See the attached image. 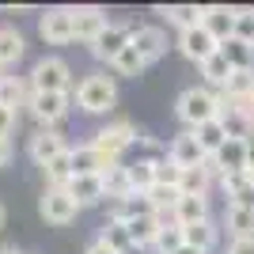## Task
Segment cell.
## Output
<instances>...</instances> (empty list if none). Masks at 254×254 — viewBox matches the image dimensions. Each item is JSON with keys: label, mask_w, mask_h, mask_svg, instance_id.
Here are the masks:
<instances>
[{"label": "cell", "mask_w": 254, "mask_h": 254, "mask_svg": "<svg viewBox=\"0 0 254 254\" xmlns=\"http://www.w3.org/2000/svg\"><path fill=\"white\" fill-rule=\"evenodd\" d=\"M201 11L205 8H197V4H171V8H163V15H167V23H175L179 34H182V31L201 27Z\"/></svg>", "instance_id": "4316f807"}, {"label": "cell", "mask_w": 254, "mask_h": 254, "mask_svg": "<svg viewBox=\"0 0 254 254\" xmlns=\"http://www.w3.org/2000/svg\"><path fill=\"white\" fill-rule=\"evenodd\" d=\"M99 243L110 247L114 254H133L137 247H133V235H129V228L122 220H106L103 232H99Z\"/></svg>", "instance_id": "d6986e66"}, {"label": "cell", "mask_w": 254, "mask_h": 254, "mask_svg": "<svg viewBox=\"0 0 254 254\" xmlns=\"http://www.w3.org/2000/svg\"><path fill=\"white\" fill-rule=\"evenodd\" d=\"M228 254H254V235H247V239H232Z\"/></svg>", "instance_id": "ab89813d"}, {"label": "cell", "mask_w": 254, "mask_h": 254, "mask_svg": "<svg viewBox=\"0 0 254 254\" xmlns=\"http://www.w3.org/2000/svg\"><path fill=\"white\" fill-rule=\"evenodd\" d=\"M114 103H118V84L103 72L84 76L80 87H76V106H80L84 114H106Z\"/></svg>", "instance_id": "7a4b0ae2"}, {"label": "cell", "mask_w": 254, "mask_h": 254, "mask_svg": "<svg viewBox=\"0 0 254 254\" xmlns=\"http://www.w3.org/2000/svg\"><path fill=\"white\" fill-rule=\"evenodd\" d=\"M38 34H42L50 46L76 42V19H72V8H46V11H42V19H38Z\"/></svg>", "instance_id": "8992f818"}, {"label": "cell", "mask_w": 254, "mask_h": 254, "mask_svg": "<svg viewBox=\"0 0 254 254\" xmlns=\"http://www.w3.org/2000/svg\"><path fill=\"white\" fill-rule=\"evenodd\" d=\"M103 186H106V197H114V201H122V197H129L133 193V182H129V167H110L103 171Z\"/></svg>", "instance_id": "4dcf8cb0"}, {"label": "cell", "mask_w": 254, "mask_h": 254, "mask_svg": "<svg viewBox=\"0 0 254 254\" xmlns=\"http://www.w3.org/2000/svg\"><path fill=\"white\" fill-rule=\"evenodd\" d=\"M68 84H72V72L61 57H42L31 68V91H68Z\"/></svg>", "instance_id": "5b68a950"}, {"label": "cell", "mask_w": 254, "mask_h": 254, "mask_svg": "<svg viewBox=\"0 0 254 254\" xmlns=\"http://www.w3.org/2000/svg\"><path fill=\"white\" fill-rule=\"evenodd\" d=\"M224 224H228L232 239H247V235H254V209L228 205V212H224Z\"/></svg>", "instance_id": "f1b7e54d"}, {"label": "cell", "mask_w": 254, "mask_h": 254, "mask_svg": "<svg viewBox=\"0 0 254 254\" xmlns=\"http://www.w3.org/2000/svg\"><path fill=\"white\" fill-rule=\"evenodd\" d=\"M193 137H197V144L205 148V156H209V159L216 156L224 144H228V133H224L220 118H216V122H205V126H197V129H193Z\"/></svg>", "instance_id": "7402d4cb"}, {"label": "cell", "mask_w": 254, "mask_h": 254, "mask_svg": "<svg viewBox=\"0 0 254 254\" xmlns=\"http://www.w3.org/2000/svg\"><path fill=\"white\" fill-rule=\"evenodd\" d=\"M182 235H186V247H193V251H201V254H209L216 247V224L212 220L190 224V228H182Z\"/></svg>", "instance_id": "83f0119b"}, {"label": "cell", "mask_w": 254, "mask_h": 254, "mask_svg": "<svg viewBox=\"0 0 254 254\" xmlns=\"http://www.w3.org/2000/svg\"><path fill=\"white\" fill-rule=\"evenodd\" d=\"M201 27L216 38V42H228V38H235V8H224V4H209V8L201 11Z\"/></svg>", "instance_id": "4fadbf2b"}, {"label": "cell", "mask_w": 254, "mask_h": 254, "mask_svg": "<svg viewBox=\"0 0 254 254\" xmlns=\"http://www.w3.org/2000/svg\"><path fill=\"white\" fill-rule=\"evenodd\" d=\"M175 216H179L182 228L205 224V220H209V197H182V201L175 205Z\"/></svg>", "instance_id": "603a6c76"}, {"label": "cell", "mask_w": 254, "mask_h": 254, "mask_svg": "<svg viewBox=\"0 0 254 254\" xmlns=\"http://www.w3.org/2000/svg\"><path fill=\"white\" fill-rule=\"evenodd\" d=\"M140 216H156V205H152L148 193H129V197H122V201H114V209H110V220H140Z\"/></svg>", "instance_id": "ac0fdd59"}, {"label": "cell", "mask_w": 254, "mask_h": 254, "mask_svg": "<svg viewBox=\"0 0 254 254\" xmlns=\"http://www.w3.org/2000/svg\"><path fill=\"white\" fill-rule=\"evenodd\" d=\"M167 159H171V163H179L182 171H186V167H205V163H209L205 148L197 144V137H193V129H190V133H179V137L171 140Z\"/></svg>", "instance_id": "9c48e42d"}, {"label": "cell", "mask_w": 254, "mask_h": 254, "mask_svg": "<svg viewBox=\"0 0 254 254\" xmlns=\"http://www.w3.org/2000/svg\"><path fill=\"white\" fill-rule=\"evenodd\" d=\"M129 235H133V247H156V235H159V220L156 216H140V220H129L126 224Z\"/></svg>", "instance_id": "d6a6232c"}, {"label": "cell", "mask_w": 254, "mask_h": 254, "mask_svg": "<svg viewBox=\"0 0 254 254\" xmlns=\"http://www.w3.org/2000/svg\"><path fill=\"white\" fill-rule=\"evenodd\" d=\"M38 212H42V220L53 224V228H64V224L76 220V212H80V205L68 197V190H61V186H46L42 201H38Z\"/></svg>", "instance_id": "277c9868"}, {"label": "cell", "mask_w": 254, "mask_h": 254, "mask_svg": "<svg viewBox=\"0 0 254 254\" xmlns=\"http://www.w3.org/2000/svg\"><path fill=\"white\" fill-rule=\"evenodd\" d=\"M84 254H114V251H110V247H103V243H99V239H95V243L87 247V251H84Z\"/></svg>", "instance_id": "7bdbcfd3"}, {"label": "cell", "mask_w": 254, "mask_h": 254, "mask_svg": "<svg viewBox=\"0 0 254 254\" xmlns=\"http://www.w3.org/2000/svg\"><path fill=\"white\" fill-rule=\"evenodd\" d=\"M235 38L254 46V8H235Z\"/></svg>", "instance_id": "8d00e7d4"}, {"label": "cell", "mask_w": 254, "mask_h": 254, "mask_svg": "<svg viewBox=\"0 0 254 254\" xmlns=\"http://www.w3.org/2000/svg\"><path fill=\"white\" fill-rule=\"evenodd\" d=\"M126 46H133V27H129V23H110V27L95 38L91 53H95L99 61H110V64H114V57L126 50Z\"/></svg>", "instance_id": "ba28073f"}, {"label": "cell", "mask_w": 254, "mask_h": 254, "mask_svg": "<svg viewBox=\"0 0 254 254\" xmlns=\"http://www.w3.org/2000/svg\"><path fill=\"white\" fill-rule=\"evenodd\" d=\"M175 254H201V251H193V247H182V251H175Z\"/></svg>", "instance_id": "f6af8a7d"}, {"label": "cell", "mask_w": 254, "mask_h": 254, "mask_svg": "<svg viewBox=\"0 0 254 254\" xmlns=\"http://www.w3.org/2000/svg\"><path fill=\"white\" fill-rule=\"evenodd\" d=\"M133 50L152 64L167 53V34L159 31V27H133Z\"/></svg>", "instance_id": "9a60e30c"}, {"label": "cell", "mask_w": 254, "mask_h": 254, "mask_svg": "<svg viewBox=\"0 0 254 254\" xmlns=\"http://www.w3.org/2000/svg\"><path fill=\"white\" fill-rule=\"evenodd\" d=\"M8 159H11V140L0 137V167H8Z\"/></svg>", "instance_id": "b9f144b4"}, {"label": "cell", "mask_w": 254, "mask_h": 254, "mask_svg": "<svg viewBox=\"0 0 254 254\" xmlns=\"http://www.w3.org/2000/svg\"><path fill=\"white\" fill-rule=\"evenodd\" d=\"M27 103H31V91L19 76H0V106L15 110V106H27Z\"/></svg>", "instance_id": "d4e9b609"}, {"label": "cell", "mask_w": 254, "mask_h": 254, "mask_svg": "<svg viewBox=\"0 0 254 254\" xmlns=\"http://www.w3.org/2000/svg\"><path fill=\"white\" fill-rule=\"evenodd\" d=\"M144 68H148V61H144L133 46H126V50L114 57V72H118V76H140Z\"/></svg>", "instance_id": "836d02e7"}, {"label": "cell", "mask_w": 254, "mask_h": 254, "mask_svg": "<svg viewBox=\"0 0 254 254\" xmlns=\"http://www.w3.org/2000/svg\"><path fill=\"white\" fill-rule=\"evenodd\" d=\"M243 106H247V110H251V118H254V95H251V99H247V103H243Z\"/></svg>", "instance_id": "bcb514c9"}, {"label": "cell", "mask_w": 254, "mask_h": 254, "mask_svg": "<svg viewBox=\"0 0 254 254\" xmlns=\"http://www.w3.org/2000/svg\"><path fill=\"white\" fill-rule=\"evenodd\" d=\"M232 72H235V68L228 64V57H224L220 50H216V53L209 57V61L201 64V76H205V84H209V87H224Z\"/></svg>", "instance_id": "1f68e13d"}, {"label": "cell", "mask_w": 254, "mask_h": 254, "mask_svg": "<svg viewBox=\"0 0 254 254\" xmlns=\"http://www.w3.org/2000/svg\"><path fill=\"white\" fill-rule=\"evenodd\" d=\"M220 53L228 57V64H232L235 72H254V46H251V42L228 38V42L220 46Z\"/></svg>", "instance_id": "ffe728a7"}, {"label": "cell", "mask_w": 254, "mask_h": 254, "mask_svg": "<svg viewBox=\"0 0 254 254\" xmlns=\"http://www.w3.org/2000/svg\"><path fill=\"white\" fill-rule=\"evenodd\" d=\"M182 247H186L182 228H159V235H156V251L159 254H175V251H182Z\"/></svg>", "instance_id": "e575fe53"}, {"label": "cell", "mask_w": 254, "mask_h": 254, "mask_svg": "<svg viewBox=\"0 0 254 254\" xmlns=\"http://www.w3.org/2000/svg\"><path fill=\"white\" fill-rule=\"evenodd\" d=\"M68 197H72L80 209H87V205H99L106 197V186H103V175H76L68 186Z\"/></svg>", "instance_id": "5bb4252c"}, {"label": "cell", "mask_w": 254, "mask_h": 254, "mask_svg": "<svg viewBox=\"0 0 254 254\" xmlns=\"http://www.w3.org/2000/svg\"><path fill=\"white\" fill-rule=\"evenodd\" d=\"M72 19H76V42H87V46H95V38L110 27L106 11L95 8V4H87V8H72Z\"/></svg>", "instance_id": "8fae6325"}, {"label": "cell", "mask_w": 254, "mask_h": 254, "mask_svg": "<svg viewBox=\"0 0 254 254\" xmlns=\"http://www.w3.org/2000/svg\"><path fill=\"white\" fill-rule=\"evenodd\" d=\"M209 171L216 175H235V171H247V144L243 140H228L216 156L209 159Z\"/></svg>", "instance_id": "e0dca14e"}, {"label": "cell", "mask_w": 254, "mask_h": 254, "mask_svg": "<svg viewBox=\"0 0 254 254\" xmlns=\"http://www.w3.org/2000/svg\"><path fill=\"white\" fill-rule=\"evenodd\" d=\"M179 50H182V57H190V61L205 64L212 53L220 50V42H216L205 27H193V31H182V34H179Z\"/></svg>", "instance_id": "30bf717a"}, {"label": "cell", "mask_w": 254, "mask_h": 254, "mask_svg": "<svg viewBox=\"0 0 254 254\" xmlns=\"http://www.w3.org/2000/svg\"><path fill=\"white\" fill-rule=\"evenodd\" d=\"M64 137L61 133H53V129H42V133H34L31 137V159L38 163V167H46V163H53L57 156H64Z\"/></svg>", "instance_id": "2e32d148"}, {"label": "cell", "mask_w": 254, "mask_h": 254, "mask_svg": "<svg viewBox=\"0 0 254 254\" xmlns=\"http://www.w3.org/2000/svg\"><path fill=\"white\" fill-rule=\"evenodd\" d=\"M220 95L228 99V103L243 106L247 99L254 95V72H232V76H228V84L220 87Z\"/></svg>", "instance_id": "44dd1931"}, {"label": "cell", "mask_w": 254, "mask_h": 254, "mask_svg": "<svg viewBox=\"0 0 254 254\" xmlns=\"http://www.w3.org/2000/svg\"><path fill=\"white\" fill-rule=\"evenodd\" d=\"M156 163H159V159H137V163H129L133 193H152V190H156Z\"/></svg>", "instance_id": "cb8c5ba5"}, {"label": "cell", "mask_w": 254, "mask_h": 254, "mask_svg": "<svg viewBox=\"0 0 254 254\" xmlns=\"http://www.w3.org/2000/svg\"><path fill=\"white\" fill-rule=\"evenodd\" d=\"M68 159H72V171H76V175H103V171L118 167V159H110L106 152H99L95 144L68 148Z\"/></svg>", "instance_id": "7c38bea8"}, {"label": "cell", "mask_w": 254, "mask_h": 254, "mask_svg": "<svg viewBox=\"0 0 254 254\" xmlns=\"http://www.w3.org/2000/svg\"><path fill=\"white\" fill-rule=\"evenodd\" d=\"M137 140H140L137 126L122 118V122H110V126H103V129H99L91 144H95L99 152H106V156H110V159H122V152H126V148H133Z\"/></svg>", "instance_id": "3957f363"}, {"label": "cell", "mask_w": 254, "mask_h": 254, "mask_svg": "<svg viewBox=\"0 0 254 254\" xmlns=\"http://www.w3.org/2000/svg\"><path fill=\"white\" fill-rule=\"evenodd\" d=\"M220 103L224 99L216 95L212 87H186L179 95V103H175V110H179V118L190 129H197V126H205V122H216V118H220Z\"/></svg>", "instance_id": "6da1fadb"}, {"label": "cell", "mask_w": 254, "mask_h": 254, "mask_svg": "<svg viewBox=\"0 0 254 254\" xmlns=\"http://www.w3.org/2000/svg\"><path fill=\"white\" fill-rule=\"evenodd\" d=\"M0 254H23V251H15V247H0Z\"/></svg>", "instance_id": "ee69618b"}, {"label": "cell", "mask_w": 254, "mask_h": 254, "mask_svg": "<svg viewBox=\"0 0 254 254\" xmlns=\"http://www.w3.org/2000/svg\"><path fill=\"white\" fill-rule=\"evenodd\" d=\"M179 182H182V167L163 156L156 163V186H171V190H179Z\"/></svg>", "instance_id": "d590c367"}, {"label": "cell", "mask_w": 254, "mask_h": 254, "mask_svg": "<svg viewBox=\"0 0 254 254\" xmlns=\"http://www.w3.org/2000/svg\"><path fill=\"white\" fill-rule=\"evenodd\" d=\"M27 53V42H23V34L15 27H0V68L4 64H15Z\"/></svg>", "instance_id": "484cf974"}, {"label": "cell", "mask_w": 254, "mask_h": 254, "mask_svg": "<svg viewBox=\"0 0 254 254\" xmlns=\"http://www.w3.org/2000/svg\"><path fill=\"white\" fill-rule=\"evenodd\" d=\"M220 186L228 197H235V193H243L247 186H251V175L247 171H235V175H220Z\"/></svg>", "instance_id": "74e56055"}, {"label": "cell", "mask_w": 254, "mask_h": 254, "mask_svg": "<svg viewBox=\"0 0 254 254\" xmlns=\"http://www.w3.org/2000/svg\"><path fill=\"white\" fill-rule=\"evenodd\" d=\"M243 144H247V175H254V129L243 137Z\"/></svg>", "instance_id": "60d3db41"}, {"label": "cell", "mask_w": 254, "mask_h": 254, "mask_svg": "<svg viewBox=\"0 0 254 254\" xmlns=\"http://www.w3.org/2000/svg\"><path fill=\"white\" fill-rule=\"evenodd\" d=\"M0 228H4V205H0Z\"/></svg>", "instance_id": "7dc6e473"}, {"label": "cell", "mask_w": 254, "mask_h": 254, "mask_svg": "<svg viewBox=\"0 0 254 254\" xmlns=\"http://www.w3.org/2000/svg\"><path fill=\"white\" fill-rule=\"evenodd\" d=\"M27 106H31V114L38 118L46 129H53L64 114H68L72 95H68V91H31V103Z\"/></svg>", "instance_id": "52a82bcc"}, {"label": "cell", "mask_w": 254, "mask_h": 254, "mask_svg": "<svg viewBox=\"0 0 254 254\" xmlns=\"http://www.w3.org/2000/svg\"><path fill=\"white\" fill-rule=\"evenodd\" d=\"M251 186H254V175H251Z\"/></svg>", "instance_id": "c3c4849f"}, {"label": "cell", "mask_w": 254, "mask_h": 254, "mask_svg": "<svg viewBox=\"0 0 254 254\" xmlns=\"http://www.w3.org/2000/svg\"><path fill=\"white\" fill-rule=\"evenodd\" d=\"M209 163L205 167H186L182 171V182H179V190L182 197H205V190H209Z\"/></svg>", "instance_id": "f546056e"}, {"label": "cell", "mask_w": 254, "mask_h": 254, "mask_svg": "<svg viewBox=\"0 0 254 254\" xmlns=\"http://www.w3.org/2000/svg\"><path fill=\"white\" fill-rule=\"evenodd\" d=\"M11 129H15V110H8V106H0V137H8Z\"/></svg>", "instance_id": "f35d334b"}]
</instances>
